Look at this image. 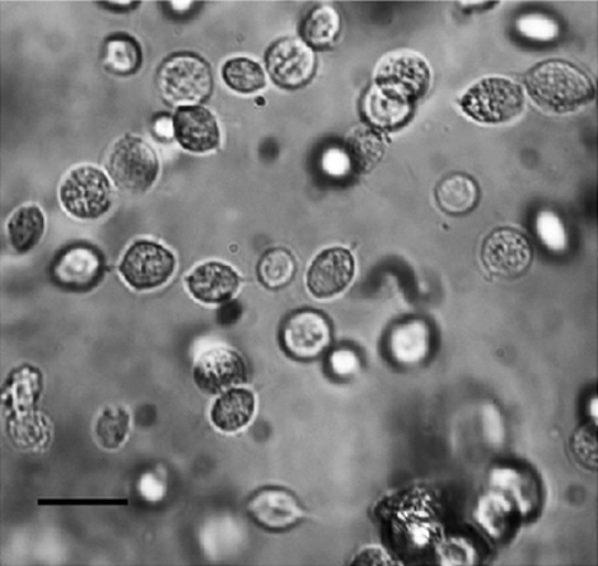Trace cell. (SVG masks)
<instances>
[{
	"mask_svg": "<svg viewBox=\"0 0 598 566\" xmlns=\"http://www.w3.org/2000/svg\"><path fill=\"white\" fill-rule=\"evenodd\" d=\"M282 344L297 360L320 357L331 344V325L322 313L303 310L292 313L282 327Z\"/></svg>",
	"mask_w": 598,
	"mask_h": 566,
	"instance_id": "obj_9",
	"label": "cell"
},
{
	"mask_svg": "<svg viewBox=\"0 0 598 566\" xmlns=\"http://www.w3.org/2000/svg\"><path fill=\"white\" fill-rule=\"evenodd\" d=\"M519 31L527 39L549 41L558 35V25L549 18L541 15L522 17L517 22Z\"/></svg>",
	"mask_w": 598,
	"mask_h": 566,
	"instance_id": "obj_28",
	"label": "cell"
},
{
	"mask_svg": "<svg viewBox=\"0 0 598 566\" xmlns=\"http://www.w3.org/2000/svg\"><path fill=\"white\" fill-rule=\"evenodd\" d=\"M526 86L536 105L553 111H573L595 97V84L576 64L545 61L532 68Z\"/></svg>",
	"mask_w": 598,
	"mask_h": 566,
	"instance_id": "obj_1",
	"label": "cell"
},
{
	"mask_svg": "<svg viewBox=\"0 0 598 566\" xmlns=\"http://www.w3.org/2000/svg\"><path fill=\"white\" fill-rule=\"evenodd\" d=\"M194 378L201 391L218 393L241 385L246 378L245 362L228 349H216L201 355L194 369Z\"/></svg>",
	"mask_w": 598,
	"mask_h": 566,
	"instance_id": "obj_13",
	"label": "cell"
},
{
	"mask_svg": "<svg viewBox=\"0 0 598 566\" xmlns=\"http://www.w3.org/2000/svg\"><path fill=\"white\" fill-rule=\"evenodd\" d=\"M140 490H142L145 498L149 500H157L158 498H161L162 494L161 484L158 483L152 476L143 477L142 483H140Z\"/></svg>",
	"mask_w": 598,
	"mask_h": 566,
	"instance_id": "obj_31",
	"label": "cell"
},
{
	"mask_svg": "<svg viewBox=\"0 0 598 566\" xmlns=\"http://www.w3.org/2000/svg\"><path fill=\"white\" fill-rule=\"evenodd\" d=\"M239 313V306H237V303H231V306L224 307L222 312H220V321L226 322V324H228V322L237 320Z\"/></svg>",
	"mask_w": 598,
	"mask_h": 566,
	"instance_id": "obj_33",
	"label": "cell"
},
{
	"mask_svg": "<svg viewBox=\"0 0 598 566\" xmlns=\"http://www.w3.org/2000/svg\"><path fill=\"white\" fill-rule=\"evenodd\" d=\"M436 195L442 212L461 215L471 212L478 205L480 191L473 178L451 174L439 182Z\"/></svg>",
	"mask_w": 598,
	"mask_h": 566,
	"instance_id": "obj_18",
	"label": "cell"
},
{
	"mask_svg": "<svg viewBox=\"0 0 598 566\" xmlns=\"http://www.w3.org/2000/svg\"><path fill=\"white\" fill-rule=\"evenodd\" d=\"M462 110L481 124H504L521 114L525 97L517 84L506 78H485L461 98Z\"/></svg>",
	"mask_w": 598,
	"mask_h": 566,
	"instance_id": "obj_3",
	"label": "cell"
},
{
	"mask_svg": "<svg viewBox=\"0 0 598 566\" xmlns=\"http://www.w3.org/2000/svg\"><path fill=\"white\" fill-rule=\"evenodd\" d=\"M60 199L65 210L76 217H100L111 204L110 182L95 167L76 168L61 185Z\"/></svg>",
	"mask_w": 598,
	"mask_h": 566,
	"instance_id": "obj_5",
	"label": "cell"
},
{
	"mask_svg": "<svg viewBox=\"0 0 598 566\" xmlns=\"http://www.w3.org/2000/svg\"><path fill=\"white\" fill-rule=\"evenodd\" d=\"M377 87L410 103L418 100L429 87V68L414 53H395L381 61L376 72Z\"/></svg>",
	"mask_w": 598,
	"mask_h": 566,
	"instance_id": "obj_6",
	"label": "cell"
},
{
	"mask_svg": "<svg viewBox=\"0 0 598 566\" xmlns=\"http://www.w3.org/2000/svg\"><path fill=\"white\" fill-rule=\"evenodd\" d=\"M354 276V260L349 250L334 247L322 252L308 273V288L317 298L343 292Z\"/></svg>",
	"mask_w": 598,
	"mask_h": 566,
	"instance_id": "obj_12",
	"label": "cell"
},
{
	"mask_svg": "<svg viewBox=\"0 0 598 566\" xmlns=\"http://www.w3.org/2000/svg\"><path fill=\"white\" fill-rule=\"evenodd\" d=\"M331 367L339 376H350L357 371V355L352 352H338L331 357Z\"/></svg>",
	"mask_w": 598,
	"mask_h": 566,
	"instance_id": "obj_30",
	"label": "cell"
},
{
	"mask_svg": "<svg viewBox=\"0 0 598 566\" xmlns=\"http://www.w3.org/2000/svg\"><path fill=\"white\" fill-rule=\"evenodd\" d=\"M223 78L233 90L254 93L265 87V72L258 63L247 58L228 61L223 68Z\"/></svg>",
	"mask_w": 598,
	"mask_h": 566,
	"instance_id": "obj_25",
	"label": "cell"
},
{
	"mask_svg": "<svg viewBox=\"0 0 598 566\" xmlns=\"http://www.w3.org/2000/svg\"><path fill=\"white\" fill-rule=\"evenodd\" d=\"M158 87L171 105L205 100L213 90L212 70L194 54H177L158 70Z\"/></svg>",
	"mask_w": 598,
	"mask_h": 566,
	"instance_id": "obj_2",
	"label": "cell"
},
{
	"mask_svg": "<svg viewBox=\"0 0 598 566\" xmlns=\"http://www.w3.org/2000/svg\"><path fill=\"white\" fill-rule=\"evenodd\" d=\"M44 214L35 205H28V207L18 210L8 224L9 241L22 254L36 246V243L44 235Z\"/></svg>",
	"mask_w": 598,
	"mask_h": 566,
	"instance_id": "obj_21",
	"label": "cell"
},
{
	"mask_svg": "<svg viewBox=\"0 0 598 566\" xmlns=\"http://www.w3.org/2000/svg\"><path fill=\"white\" fill-rule=\"evenodd\" d=\"M266 65L270 77L280 87L299 88L314 76L316 55L306 42L284 39L270 46Z\"/></svg>",
	"mask_w": 598,
	"mask_h": 566,
	"instance_id": "obj_10",
	"label": "cell"
},
{
	"mask_svg": "<svg viewBox=\"0 0 598 566\" xmlns=\"http://www.w3.org/2000/svg\"><path fill=\"white\" fill-rule=\"evenodd\" d=\"M386 142L381 134L376 130L367 128V126H359L354 129L348 139V157L350 163L359 172L372 171L373 168L382 161L385 156Z\"/></svg>",
	"mask_w": 598,
	"mask_h": 566,
	"instance_id": "obj_20",
	"label": "cell"
},
{
	"mask_svg": "<svg viewBox=\"0 0 598 566\" xmlns=\"http://www.w3.org/2000/svg\"><path fill=\"white\" fill-rule=\"evenodd\" d=\"M107 168L121 190L140 194L156 182L160 162L143 139L125 137L111 149Z\"/></svg>",
	"mask_w": 598,
	"mask_h": 566,
	"instance_id": "obj_4",
	"label": "cell"
},
{
	"mask_svg": "<svg viewBox=\"0 0 598 566\" xmlns=\"http://www.w3.org/2000/svg\"><path fill=\"white\" fill-rule=\"evenodd\" d=\"M340 17L331 7H317L302 25V39L314 49L333 44L340 32Z\"/></svg>",
	"mask_w": 598,
	"mask_h": 566,
	"instance_id": "obj_22",
	"label": "cell"
},
{
	"mask_svg": "<svg viewBox=\"0 0 598 566\" xmlns=\"http://www.w3.org/2000/svg\"><path fill=\"white\" fill-rule=\"evenodd\" d=\"M536 227H538L541 241L551 249L563 250L567 246V235H565V228L557 215L541 213Z\"/></svg>",
	"mask_w": 598,
	"mask_h": 566,
	"instance_id": "obj_27",
	"label": "cell"
},
{
	"mask_svg": "<svg viewBox=\"0 0 598 566\" xmlns=\"http://www.w3.org/2000/svg\"><path fill=\"white\" fill-rule=\"evenodd\" d=\"M156 132L162 138H172L175 135L174 120L161 118L157 120Z\"/></svg>",
	"mask_w": 598,
	"mask_h": 566,
	"instance_id": "obj_32",
	"label": "cell"
},
{
	"mask_svg": "<svg viewBox=\"0 0 598 566\" xmlns=\"http://www.w3.org/2000/svg\"><path fill=\"white\" fill-rule=\"evenodd\" d=\"M142 61L140 46L130 36L118 35L107 40L105 50V65L111 73L119 76H130L137 73Z\"/></svg>",
	"mask_w": 598,
	"mask_h": 566,
	"instance_id": "obj_24",
	"label": "cell"
},
{
	"mask_svg": "<svg viewBox=\"0 0 598 566\" xmlns=\"http://www.w3.org/2000/svg\"><path fill=\"white\" fill-rule=\"evenodd\" d=\"M255 414V396L245 389L224 393L212 410V420L224 432H236L250 423Z\"/></svg>",
	"mask_w": 598,
	"mask_h": 566,
	"instance_id": "obj_19",
	"label": "cell"
},
{
	"mask_svg": "<svg viewBox=\"0 0 598 566\" xmlns=\"http://www.w3.org/2000/svg\"><path fill=\"white\" fill-rule=\"evenodd\" d=\"M53 275L61 287L73 291H86L95 287L102 278L103 257L95 247L84 245L68 247L55 261Z\"/></svg>",
	"mask_w": 598,
	"mask_h": 566,
	"instance_id": "obj_11",
	"label": "cell"
},
{
	"mask_svg": "<svg viewBox=\"0 0 598 566\" xmlns=\"http://www.w3.org/2000/svg\"><path fill=\"white\" fill-rule=\"evenodd\" d=\"M191 293L201 302L220 303L227 301L239 288V276L217 261L200 266L186 279Z\"/></svg>",
	"mask_w": 598,
	"mask_h": 566,
	"instance_id": "obj_16",
	"label": "cell"
},
{
	"mask_svg": "<svg viewBox=\"0 0 598 566\" xmlns=\"http://www.w3.org/2000/svg\"><path fill=\"white\" fill-rule=\"evenodd\" d=\"M297 273V261L288 250L270 249L259 261L258 275L260 282L269 289L287 287Z\"/></svg>",
	"mask_w": 598,
	"mask_h": 566,
	"instance_id": "obj_23",
	"label": "cell"
},
{
	"mask_svg": "<svg viewBox=\"0 0 598 566\" xmlns=\"http://www.w3.org/2000/svg\"><path fill=\"white\" fill-rule=\"evenodd\" d=\"M174 269V256L151 242H139L130 247L120 265L121 275L135 289L161 287L171 278Z\"/></svg>",
	"mask_w": 598,
	"mask_h": 566,
	"instance_id": "obj_8",
	"label": "cell"
},
{
	"mask_svg": "<svg viewBox=\"0 0 598 566\" xmlns=\"http://www.w3.org/2000/svg\"><path fill=\"white\" fill-rule=\"evenodd\" d=\"M366 119L381 129H396L413 114V103L381 87H372L363 100Z\"/></svg>",
	"mask_w": 598,
	"mask_h": 566,
	"instance_id": "obj_17",
	"label": "cell"
},
{
	"mask_svg": "<svg viewBox=\"0 0 598 566\" xmlns=\"http://www.w3.org/2000/svg\"><path fill=\"white\" fill-rule=\"evenodd\" d=\"M322 167L331 175H343L349 171L350 159L348 153L339 151V149H331L322 159Z\"/></svg>",
	"mask_w": 598,
	"mask_h": 566,
	"instance_id": "obj_29",
	"label": "cell"
},
{
	"mask_svg": "<svg viewBox=\"0 0 598 566\" xmlns=\"http://www.w3.org/2000/svg\"><path fill=\"white\" fill-rule=\"evenodd\" d=\"M175 137L191 152L217 148L220 129L216 119L204 107H182L174 118Z\"/></svg>",
	"mask_w": 598,
	"mask_h": 566,
	"instance_id": "obj_15",
	"label": "cell"
},
{
	"mask_svg": "<svg viewBox=\"0 0 598 566\" xmlns=\"http://www.w3.org/2000/svg\"><path fill=\"white\" fill-rule=\"evenodd\" d=\"M481 259L489 273L504 279L525 275L532 264V247L521 232L513 228H498L485 238Z\"/></svg>",
	"mask_w": 598,
	"mask_h": 566,
	"instance_id": "obj_7",
	"label": "cell"
},
{
	"mask_svg": "<svg viewBox=\"0 0 598 566\" xmlns=\"http://www.w3.org/2000/svg\"><path fill=\"white\" fill-rule=\"evenodd\" d=\"M129 416L121 409H106L97 424V438L103 447L118 448L125 441Z\"/></svg>",
	"mask_w": 598,
	"mask_h": 566,
	"instance_id": "obj_26",
	"label": "cell"
},
{
	"mask_svg": "<svg viewBox=\"0 0 598 566\" xmlns=\"http://www.w3.org/2000/svg\"><path fill=\"white\" fill-rule=\"evenodd\" d=\"M247 510L255 522L273 531L296 525L303 514L296 495L280 489L260 490L250 500Z\"/></svg>",
	"mask_w": 598,
	"mask_h": 566,
	"instance_id": "obj_14",
	"label": "cell"
}]
</instances>
